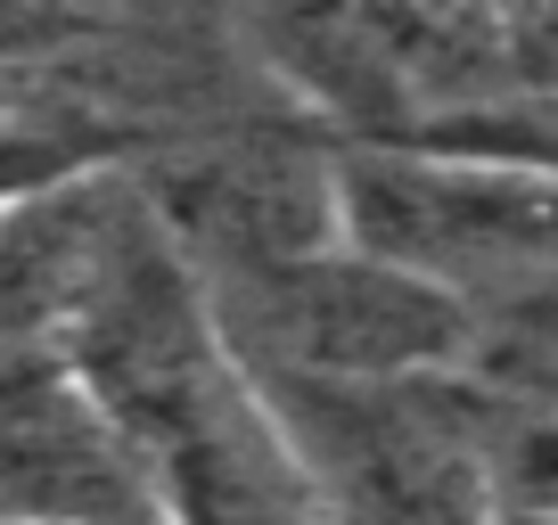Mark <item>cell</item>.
Listing matches in <instances>:
<instances>
[{"mask_svg":"<svg viewBox=\"0 0 558 525\" xmlns=\"http://www.w3.org/2000/svg\"><path fill=\"white\" fill-rule=\"evenodd\" d=\"M58 353L132 436L165 501V525H320L313 476L271 394L239 362L197 262L148 206V181H140V213L116 262L99 271Z\"/></svg>","mask_w":558,"mask_h":525,"instance_id":"cell-1","label":"cell"},{"mask_svg":"<svg viewBox=\"0 0 558 525\" xmlns=\"http://www.w3.org/2000/svg\"><path fill=\"white\" fill-rule=\"evenodd\" d=\"M230 345L255 378H329V386H411L476 378L485 313L436 280H411L362 246H313L296 262L206 288Z\"/></svg>","mask_w":558,"mask_h":525,"instance_id":"cell-2","label":"cell"},{"mask_svg":"<svg viewBox=\"0 0 558 525\" xmlns=\"http://www.w3.org/2000/svg\"><path fill=\"white\" fill-rule=\"evenodd\" d=\"M337 239L493 304H542L558 288V181L469 148H337Z\"/></svg>","mask_w":558,"mask_h":525,"instance_id":"cell-3","label":"cell"},{"mask_svg":"<svg viewBox=\"0 0 558 525\" xmlns=\"http://www.w3.org/2000/svg\"><path fill=\"white\" fill-rule=\"evenodd\" d=\"M313 476L320 525H493L485 369L411 386L255 378Z\"/></svg>","mask_w":558,"mask_h":525,"instance_id":"cell-4","label":"cell"},{"mask_svg":"<svg viewBox=\"0 0 558 525\" xmlns=\"http://www.w3.org/2000/svg\"><path fill=\"white\" fill-rule=\"evenodd\" d=\"M0 525H165L132 436L58 345L0 353Z\"/></svg>","mask_w":558,"mask_h":525,"instance_id":"cell-5","label":"cell"},{"mask_svg":"<svg viewBox=\"0 0 558 525\" xmlns=\"http://www.w3.org/2000/svg\"><path fill=\"white\" fill-rule=\"evenodd\" d=\"M485 492L493 517L558 525V394H518L485 378Z\"/></svg>","mask_w":558,"mask_h":525,"instance_id":"cell-6","label":"cell"},{"mask_svg":"<svg viewBox=\"0 0 558 525\" xmlns=\"http://www.w3.org/2000/svg\"><path fill=\"white\" fill-rule=\"evenodd\" d=\"M418 148H469V157H493V164L558 181V90H509V99L476 107V115H460V123L418 132Z\"/></svg>","mask_w":558,"mask_h":525,"instance_id":"cell-7","label":"cell"},{"mask_svg":"<svg viewBox=\"0 0 558 525\" xmlns=\"http://www.w3.org/2000/svg\"><path fill=\"white\" fill-rule=\"evenodd\" d=\"M509 25V83L558 90V9H501Z\"/></svg>","mask_w":558,"mask_h":525,"instance_id":"cell-8","label":"cell"},{"mask_svg":"<svg viewBox=\"0 0 558 525\" xmlns=\"http://www.w3.org/2000/svg\"><path fill=\"white\" fill-rule=\"evenodd\" d=\"M493 525H550V517H493Z\"/></svg>","mask_w":558,"mask_h":525,"instance_id":"cell-9","label":"cell"}]
</instances>
